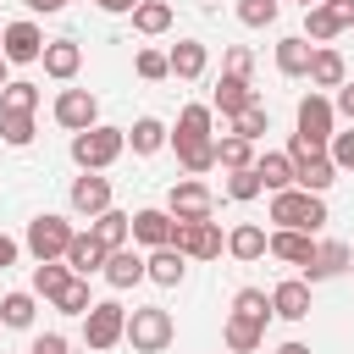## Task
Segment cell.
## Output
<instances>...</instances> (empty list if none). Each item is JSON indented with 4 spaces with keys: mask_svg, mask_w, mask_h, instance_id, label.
I'll return each mask as SVG.
<instances>
[{
    "mask_svg": "<svg viewBox=\"0 0 354 354\" xmlns=\"http://www.w3.org/2000/svg\"><path fill=\"white\" fill-rule=\"evenodd\" d=\"M171 249H183L188 260H216V254L227 249V238H221V227H216V221H177Z\"/></svg>",
    "mask_w": 354,
    "mask_h": 354,
    "instance_id": "obj_12",
    "label": "cell"
},
{
    "mask_svg": "<svg viewBox=\"0 0 354 354\" xmlns=\"http://www.w3.org/2000/svg\"><path fill=\"white\" fill-rule=\"evenodd\" d=\"M221 343H227V354H254V348L266 343V321L227 315V326H221Z\"/></svg>",
    "mask_w": 354,
    "mask_h": 354,
    "instance_id": "obj_27",
    "label": "cell"
},
{
    "mask_svg": "<svg viewBox=\"0 0 354 354\" xmlns=\"http://www.w3.org/2000/svg\"><path fill=\"white\" fill-rule=\"evenodd\" d=\"M0 33H6V28H0Z\"/></svg>",
    "mask_w": 354,
    "mask_h": 354,
    "instance_id": "obj_56",
    "label": "cell"
},
{
    "mask_svg": "<svg viewBox=\"0 0 354 354\" xmlns=\"http://www.w3.org/2000/svg\"><path fill=\"white\" fill-rule=\"evenodd\" d=\"M343 83H348L343 55L332 44H315V55H310V88H343Z\"/></svg>",
    "mask_w": 354,
    "mask_h": 354,
    "instance_id": "obj_24",
    "label": "cell"
},
{
    "mask_svg": "<svg viewBox=\"0 0 354 354\" xmlns=\"http://www.w3.org/2000/svg\"><path fill=\"white\" fill-rule=\"evenodd\" d=\"M33 310H39V293H33V288H17V293L0 299V326L28 332V326H33Z\"/></svg>",
    "mask_w": 354,
    "mask_h": 354,
    "instance_id": "obj_32",
    "label": "cell"
},
{
    "mask_svg": "<svg viewBox=\"0 0 354 354\" xmlns=\"http://www.w3.org/2000/svg\"><path fill=\"white\" fill-rule=\"evenodd\" d=\"M277 227H288V232H321L326 227V199L321 194H304V188H282V194H271V210H266Z\"/></svg>",
    "mask_w": 354,
    "mask_h": 354,
    "instance_id": "obj_2",
    "label": "cell"
},
{
    "mask_svg": "<svg viewBox=\"0 0 354 354\" xmlns=\"http://www.w3.org/2000/svg\"><path fill=\"white\" fill-rule=\"evenodd\" d=\"M315 249H321V243H315L310 232H288V227H271V249H266V254H271V260H282V266H299V271H304V266L315 260Z\"/></svg>",
    "mask_w": 354,
    "mask_h": 354,
    "instance_id": "obj_17",
    "label": "cell"
},
{
    "mask_svg": "<svg viewBox=\"0 0 354 354\" xmlns=\"http://www.w3.org/2000/svg\"><path fill=\"white\" fill-rule=\"evenodd\" d=\"M0 138L11 149H28L33 144V116H17V111H0Z\"/></svg>",
    "mask_w": 354,
    "mask_h": 354,
    "instance_id": "obj_41",
    "label": "cell"
},
{
    "mask_svg": "<svg viewBox=\"0 0 354 354\" xmlns=\"http://www.w3.org/2000/svg\"><path fill=\"white\" fill-rule=\"evenodd\" d=\"M66 282H72V266H66V260H39V266H33V293H39L44 304H50Z\"/></svg>",
    "mask_w": 354,
    "mask_h": 354,
    "instance_id": "obj_35",
    "label": "cell"
},
{
    "mask_svg": "<svg viewBox=\"0 0 354 354\" xmlns=\"http://www.w3.org/2000/svg\"><path fill=\"white\" fill-rule=\"evenodd\" d=\"M249 105H260L254 83H249V77H227V72H221V83H216V94H210V111H221V122H232V116H243Z\"/></svg>",
    "mask_w": 354,
    "mask_h": 354,
    "instance_id": "obj_16",
    "label": "cell"
},
{
    "mask_svg": "<svg viewBox=\"0 0 354 354\" xmlns=\"http://www.w3.org/2000/svg\"><path fill=\"white\" fill-rule=\"evenodd\" d=\"M310 55H315V44H310L304 33L277 39V72H282V77H310Z\"/></svg>",
    "mask_w": 354,
    "mask_h": 354,
    "instance_id": "obj_23",
    "label": "cell"
},
{
    "mask_svg": "<svg viewBox=\"0 0 354 354\" xmlns=\"http://www.w3.org/2000/svg\"><path fill=\"white\" fill-rule=\"evenodd\" d=\"M348 277H354V266H348Z\"/></svg>",
    "mask_w": 354,
    "mask_h": 354,
    "instance_id": "obj_55",
    "label": "cell"
},
{
    "mask_svg": "<svg viewBox=\"0 0 354 354\" xmlns=\"http://www.w3.org/2000/svg\"><path fill=\"white\" fill-rule=\"evenodd\" d=\"M83 343H88L94 354L127 343V310H122L116 299H94V310L83 315Z\"/></svg>",
    "mask_w": 354,
    "mask_h": 354,
    "instance_id": "obj_5",
    "label": "cell"
},
{
    "mask_svg": "<svg viewBox=\"0 0 354 354\" xmlns=\"http://www.w3.org/2000/svg\"><path fill=\"white\" fill-rule=\"evenodd\" d=\"M39 83H28V77H11L6 88H0V111H17V116H33L39 111Z\"/></svg>",
    "mask_w": 354,
    "mask_h": 354,
    "instance_id": "obj_33",
    "label": "cell"
},
{
    "mask_svg": "<svg viewBox=\"0 0 354 354\" xmlns=\"http://www.w3.org/2000/svg\"><path fill=\"white\" fill-rule=\"evenodd\" d=\"M133 28H138L144 39L166 33V28H171V0H144V6L133 11Z\"/></svg>",
    "mask_w": 354,
    "mask_h": 354,
    "instance_id": "obj_38",
    "label": "cell"
},
{
    "mask_svg": "<svg viewBox=\"0 0 354 354\" xmlns=\"http://www.w3.org/2000/svg\"><path fill=\"white\" fill-rule=\"evenodd\" d=\"M326 155H332V166H337V171H354V127H348V133H332Z\"/></svg>",
    "mask_w": 354,
    "mask_h": 354,
    "instance_id": "obj_46",
    "label": "cell"
},
{
    "mask_svg": "<svg viewBox=\"0 0 354 354\" xmlns=\"http://www.w3.org/2000/svg\"><path fill=\"white\" fill-rule=\"evenodd\" d=\"M133 72H138L144 83H160V77H171V61H166L160 50H138V55H133Z\"/></svg>",
    "mask_w": 354,
    "mask_h": 354,
    "instance_id": "obj_43",
    "label": "cell"
},
{
    "mask_svg": "<svg viewBox=\"0 0 354 354\" xmlns=\"http://www.w3.org/2000/svg\"><path fill=\"white\" fill-rule=\"evenodd\" d=\"M299 133L315 138V144H332V133H337V105H332V94L310 88V94L299 100Z\"/></svg>",
    "mask_w": 354,
    "mask_h": 354,
    "instance_id": "obj_9",
    "label": "cell"
},
{
    "mask_svg": "<svg viewBox=\"0 0 354 354\" xmlns=\"http://www.w3.org/2000/svg\"><path fill=\"white\" fill-rule=\"evenodd\" d=\"M348 266H354V249H348V243H337V238H326V243L315 249V260L304 266V282L315 288V282H326V277H343Z\"/></svg>",
    "mask_w": 354,
    "mask_h": 354,
    "instance_id": "obj_20",
    "label": "cell"
},
{
    "mask_svg": "<svg viewBox=\"0 0 354 354\" xmlns=\"http://www.w3.org/2000/svg\"><path fill=\"white\" fill-rule=\"evenodd\" d=\"M55 122L66 133H88V127H100V100L88 88H61L55 94Z\"/></svg>",
    "mask_w": 354,
    "mask_h": 354,
    "instance_id": "obj_11",
    "label": "cell"
},
{
    "mask_svg": "<svg viewBox=\"0 0 354 354\" xmlns=\"http://www.w3.org/2000/svg\"><path fill=\"white\" fill-rule=\"evenodd\" d=\"M221 72H227V77H249V72H254V50H249V44H227Z\"/></svg>",
    "mask_w": 354,
    "mask_h": 354,
    "instance_id": "obj_44",
    "label": "cell"
},
{
    "mask_svg": "<svg viewBox=\"0 0 354 354\" xmlns=\"http://www.w3.org/2000/svg\"><path fill=\"white\" fill-rule=\"evenodd\" d=\"M144 266H149V282H155V288H177V282L188 277V254L171 249V243H166V249H149Z\"/></svg>",
    "mask_w": 354,
    "mask_h": 354,
    "instance_id": "obj_22",
    "label": "cell"
},
{
    "mask_svg": "<svg viewBox=\"0 0 354 354\" xmlns=\"http://www.w3.org/2000/svg\"><path fill=\"white\" fill-rule=\"evenodd\" d=\"M282 11V0H238V22L243 28H271Z\"/></svg>",
    "mask_w": 354,
    "mask_h": 354,
    "instance_id": "obj_42",
    "label": "cell"
},
{
    "mask_svg": "<svg viewBox=\"0 0 354 354\" xmlns=\"http://www.w3.org/2000/svg\"><path fill=\"white\" fill-rule=\"evenodd\" d=\"M116 293H127V288H138V282H149V266H144V254L127 243V249H111L105 254V271H100Z\"/></svg>",
    "mask_w": 354,
    "mask_h": 354,
    "instance_id": "obj_15",
    "label": "cell"
},
{
    "mask_svg": "<svg viewBox=\"0 0 354 354\" xmlns=\"http://www.w3.org/2000/svg\"><path fill=\"white\" fill-rule=\"evenodd\" d=\"M50 310H61V315H88V310H94V299H88V277H72V282L50 299Z\"/></svg>",
    "mask_w": 354,
    "mask_h": 354,
    "instance_id": "obj_37",
    "label": "cell"
},
{
    "mask_svg": "<svg viewBox=\"0 0 354 354\" xmlns=\"http://www.w3.org/2000/svg\"><path fill=\"white\" fill-rule=\"evenodd\" d=\"M254 171H260L266 194H282V188H293V160H288V149H266V155H254Z\"/></svg>",
    "mask_w": 354,
    "mask_h": 354,
    "instance_id": "obj_31",
    "label": "cell"
},
{
    "mask_svg": "<svg viewBox=\"0 0 354 354\" xmlns=\"http://www.w3.org/2000/svg\"><path fill=\"white\" fill-rule=\"evenodd\" d=\"M28 354H66V337H61V332H39Z\"/></svg>",
    "mask_w": 354,
    "mask_h": 354,
    "instance_id": "obj_47",
    "label": "cell"
},
{
    "mask_svg": "<svg viewBox=\"0 0 354 354\" xmlns=\"http://www.w3.org/2000/svg\"><path fill=\"white\" fill-rule=\"evenodd\" d=\"M260 194H266V183H260V171H254V166H243V171H227V199L249 205V199H260Z\"/></svg>",
    "mask_w": 354,
    "mask_h": 354,
    "instance_id": "obj_40",
    "label": "cell"
},
{
    "mask_svg": "<svg viewBox=\"0 0 354 354\" xmlns=\"http://www.w3.org/2000/svg\"><path fill=\"white\" fill-rule=\"evenodd\" d=\"M105 243L94 238V232H77L72 238V249H66V266H72V277H94V271H105Z\"/></svg>",
    "mask_w": 354,
    "mask_h": 354,
    "instance_id": "obj_26",
    "label": "cell"
},
{
    "mask_svg": "<svg viewBox=\"0 0 354 354\" xmlns=\"http://www.w3.org/2000/svg\"><path fill=\"white\" fill-rule=\"evenodd\" d=\"M199 144H216V111L210 105H183L177 111V127H171V149H199Z\"/></svg>",
    "mask_w": 354,
    "mask_h": 354,
    "instance_id": "obj_10",
    "label": "cell"
},
{
    "mask_svg": "<svg viewBox=\"0 0 354 354\" xmlns=\"http://www.w3.org/2000/svg\"><path fill=\"white\" fill-rule=\"evenodd\" d=\"M94 6H100V11H111V17H133L144 0H94Z\"/></svg>",
    "mask_w": 354,
    "mask_h": 354,
    "instance_id": "obj_50",
    "label": "cell"
},
{
    "mask_svg": "<svg viewBox=\"0 0 354 354\" xmlns=\"http://www.w3.org/2000/svg\"><path fill=\"white\" fill-rule=\"evenodd\" d=\"M332 183H337L332 155H315V160H299V166H293V188H304V194H321V199H326Z\"/></svg>",
    "mask_w": 354,
    "mask_h": 354,
    "instance_id": "obj_29",
    "label": "cell"
},
{
    "mask_svg": "<svg viewBox=\"0 0 354 354\" xmlns=\"http://www.w3.org/2000/svg\"><path fill=\"white\" fill-rule=\"evenodd\" d=\"M232 315L271 321V293H266V288H238V293H232Z\"/></svg>",
    "mask_w": 354,
    "mask_h": 354,
    "instance_id": "obj_39",
    "label": "cell"
},
{
    "mask_svg": "<svg viewBox=\"0 0 354 354\" xmlns=\"http://www.w3.org/2000/svg\"><path fill=\"white\" fill-rule=\"evenodd\" d=\"M177 166H183L188 177H205V171L216 166V144H199V149H183V155H177Z\"/></svg>",
    "mask_w": 354,
    "mask_h": 354,
    "instance_id": "obj_45",
    "label": "cell"
},
{
    "mask_svg": "<svg viewBox=\"0 0 354 354\" xmlns=\"http://www.w3.org/2000/svg\"><path fill=\"white\" fill-rule=\"evenodd\" d=\"M22 6H28L33 17H55V11H66L72 0H22Z\"/></svg>",
    "mask_w": 354,
    "mask_h": 354,
    "instance_id": "obj_49",
    "label": "cell"
},
{
    "mask_svg": "<svg viewBox=\"0 0 354 354\" xmlns=\"http://www.w3.org/2000/svg\"><path fill=\"white\" fill-rule=\"evenodd\" d=\"M277 354H310V343H299V337H288V343H277Z\"/></svg>",
    "mask_w": 354,
    "mask_h": 354,
    "instance_id": "obj_52",
    "label": "cell"
},
{
    "mask_svg": "<svg viewBox=\"0 0 354 354\" xmlns=\"http://www.w3.org/2000/svg\"><path fill=\"white\" fill-rule=\"evenodd\" d=\"M171 238H177V216H171V210H160V205L133 210V243H144V249H166Z\"/></svg>",
    "mask_w": 354,
    "mask_h": 354,
    "instance_id": "obj_14",
    "label": "cell"
},
{
    "mask_svg": "<svg viewBox=\"0 0 354 354\" xmlns=\"http://www.w3.org/2000/svg\"><path fill=\"white\" fill-rule=\"evenodd\" d=\"M332 105H337V116H343V122L354 127V77H348V83H343V88L332 94Z\"/></svg>",
    "mask_w": 354,
    "mask_h": 354,
    "instance_id": "obj_48",
    "label": "cell"
},
{
    "mask_svg": "<svg viewBox=\"0 0 354 354\" xmlns=\"http://www.w3.org/2000/svg\"><path fill=\"white\" fill-rule=\"evenodd\" d=\"M72 238H77V227H72L66 216H55V210H39V216L28 221V238H22V249L33 254V266H39V260H66Z\"/></svg>",
    "mask_w": 354,
    "mask_h": 354,
    "instance_id": "obj_3",
    "label": "cell"
},
{
    "mask_svg": "<svg viewBox=\"0 0 354 354\" xmlns=\"http://www.w3.org/2000/svg\"><path fill=\"white\" fill-rule=\"evenodd\" d=\"M44 28L33 22V17H22V22H6V33H0V55L11 61V66H28V61H44Z\"/></svg>",
    "mask_w": 354,
    "mask_h": 354,
    "instance_id": "obj_6",
    "label": "cell"
},
{
    "mask_svg": "<svg viewBox=\"0 0 354 354\" xmlns=\"http://www.w3.org/2000/svg\"><path fill=\"white\" fill-rule=\"evenodd\" d=\"M343 28H354V0H321V6L304 11V39H310V44H326V39H337Z\"/></svg>",
    "mask_w": 354,
    "mask_h": 354,
    "instance_id": "obj_8",
    "label": "cell"
},
{
    "mask_svg": "<svg viewBox=\"0 0 354 354\" xmlns=\"http://www.w3.org/2000/svg\"><path fill=\"white\" fill-rule=\"evenodd\" d=\"M227 133H232V138H249V144H260V138L271 133V111H266V105H249L243 116H232V122H227Z\"/></svg>",
    "mask_w": 354,
    "mask_h": 354,
    "instance_id": "obj_36",
    "label": "cell"
},
{
    "mask_svg": "<svg viewBox=\"0 0 354 354\" xmlns=\"http://www.w3.org/2000/svg\"><path fill=\"white\" fill-rule=\"evenodd\" d=\"M271 315L277 321H304L310 315V282L304 277H282L271 288Z\"/></svg>",
    "mask_w": 354,
    "mask_h": 354,
    "instance_id": "obj_18",
    "label": "cell"
},
{
    "mask_svg": "<svg viewBox=\"0 0 354 354\" xmlns=\"http://www.w3.org/2000/svg\"><path fill=\"white\" fill-rule=\"evenodd\" d=\"M266 249H271V232H266L260 221H238V227L227 232V254H232V260H260Z\"/></svg>",
    "mask_w": 354,
    "mask_h": 354,
    "instance_id": "obj_25",
    "label": "cell"
},
{
    "mask_svg": "<svg viewBox=\"0 0 354 354\" xmlns=\"http://www.w3.org/2000/svg\"><path fill=\"white\" fill-rule=\"evenodd\" d=\"M17 254H22V243H17V238H6V232H0V271H6V266H17Z\"/></svg>",
    "mask_w": 354,
    "mask_h": 354,
    "instance_id": "obj_51",
    "label": "cell"
},
{
    "mask_svg": "<svg viewBox=\"0 0 354 354\" xmlns=\"http://www.w3.org/2000/svg\"><path fill=\"white\" fill-rule=\"evenodd\" d=\"M166 61H171V77H177V83H194V77H205L210 50H205L199 39H177V44L166 50Z\"/></svg>",
    "mask_w": 354,
    "mask_h": 354,
    "instance_id": "obj_21",
    "label": "cell"
},
{
    "mask_svg": "<svg viewBox=\"0 0 354 354\" xmlns=\"http://www.w3.org/2000/svg\"><path fill=\"white\" fill-rule=\"evenodd\" d=\"M6 66H11V61H6V55H0V88H6V83H11V77H6Z\"/></svg>",
    "mask_w": 354,
    "mask_h": 354,
    "instance_id": "obj_53",
    "label": "cell"
},
{
    "mask_svg": "<svg viewBox=\"0 0 354 354\" xmlns=\"http://www.w3.org/2000/svg\"><path fill=\"white\" fill-rule=\"evenodd\" d=\"M216 166H221V171L254 166V144H249V138H232V133H216Z\"/></svg>",
    "mask_w": 354,
    "mask_h": 354,
    "instance_id": "obj_34",
    "label": "cell"
},
{
    "mask_svg": "<svg viewBox=\"0 0 354 354\" xmlns=\"http://www.w3.org/2000/svg\"><path fill=\"white\" fill-rule=\"evenodd\" d=\"M299 6H304V11H310V6H321V0H299Z\"/></svg>",
    "mask_w": 354,
    "mask_h": 354,
    "instance_id": "obj_54",
    "label": "cell"
},
{
    "mask_svg": "<svg viewBox=\"0 0 354 354\" xmlns=\"http://www.w3.org/2000/svg\"><path fill=\"white\" fill-rule=\"evenodd\" d=\"M171 337H177V326H171V315H166L160 304L127 310V343H133V354H166Z\"/></svg>",
    "mask_w": 354,
    "mask_h": 354,
    "instance_id": "obj_4",
    "label": "cell"
},
{
    "mask_svg": "<svg viewBox=\"0 0 354 354\" xmlns=\"http://www.w3.org/2000/svg\"><path fill=\"white\" fill-rule=\"evenodd\" d=\"M166 210H171L177 221H210V216H216V194H210L199 177H177L171 194H166Z\"/></svg>",
    "mask_w": 354,
    "mask_h": 354,
    "instance_id": "obj_7",
    "label": "cell"
},
{
    "mask_svg": "<svg viewBox=\"0 0 354 354\" xmlns=\"http://www.w3.org/2000/svg\"><path fill=\"white\" fill-rule=\"evenodd\" d=\"M77 72H83V44H77V39H50V44H44V77L72 83Z\"/></svg>",
    "mask_w": 354,
    "mask_h": 354,
    "instance_id": "obj_19",
    "label": "cell"
},
{
    "mask_svg": "<svg viewBox=\"0 0 354 354\" xmlns=\"http://www.w3.org/2000/svg\"><path fill=\"white\" fill-rule=\"evenodd\" d=\"M171 144V127L160 122V116H138L133 127H127V149L133 155H155V149H166Z\"/></svg>",
    "mask_w": 354,
    "mask_h": 354,
    "instance_id": "obj_28",
    "label": "cell"
},
{
    "mask_svg": "<svg viewBox=\"0 0 354 354\" xmlns=\"http://www.w3.org/2000/svg\"><path fill=\"white\" fill-rule=\"evenodd\" d=\"M88 232H94V238H100L105 249H127V243H133V216L111 205L105 216H94V221H88Z\"/></svg>",
    "mask_w": 354,
    "mask_h": 354,
    "instance_id": "obj_30",
    "label": "cell"
},
{
    "mask_svg": "<svg viewBox=\"0 0 354 354\" xmlns=\"http://www.w3.org/2000/svg\"><path fill=\"white\" fill-rule=\"evenodd\" d=\"M66 199H72V210L77 216H105L111 210V177H100V171H83V177H72V188H66Z\"/></svg>",
    "mask_w": 354,
    "mask_h": 354,
    "instance_id": "obj_13",
    "label": "cell"
},
{
    "mask_svg": "<svg viewBox=\"0 0 354 354\" xmlns=\"http://www.w3.org/2000/svg\"><path fill=\"white\" fill-rule=\"evenodd\" d=\"M72 166L77 171H105V166H116L122 160V149H127V127H88V133H72Z\"/></svg>",
    "mask_w": 354,
    "mask_h": 354,
    "instance_id": "obj_1",
    "label": "cell"
}]
</instances>
